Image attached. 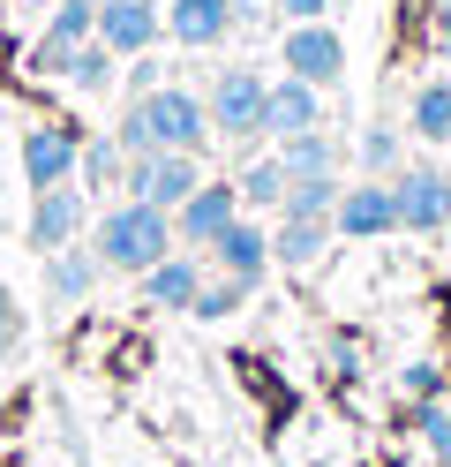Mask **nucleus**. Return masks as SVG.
I'll use <instances>...</instances> for the list:
<instances>
[{"label": "nucleus", "instance_id": "1", "mask_svg": "<svg viewBox=\"0 0 451 467\" xmlns=\"http://www.w3.org/2000/svg\"><path fill=\"white\" fill-rule=\"evenodd\" d=\"M113 143L128 159H150V151H203L210 143V113L196 91H180V83H159V91L128 99V113L113 121Z\"/></svg>", "mask_w": 451, "mask_h": 467}, {"label": "nucleus", "instance_id": "2", "mask_svg": "<svg viewBox=\"0 0 451 467\" xmlns=\"http://www.w3.org/2000/svg\"><path fill=\"white\" fill-rule=\"evenodd\" d=\"M90 256H98L106 272H150L173 256V212H159V203H136L120 196L98 212V226H90Z\"/></svg>", "mask_w": 451, "mask_h": 467}, {"label": "nucleus", "instance_id": "3", "mask_svg": "<svg viewBox=\"0 0 451 467\" xmlns=\"http://www.w3.org/2000/svg\"><path fill=\"white\" fill-rule=\"evenodd\" d=\"M263 106H271V83L256 68H226V76H210V136H226V143H263Z\"/></svg>", "mask_w": 451, "mask_h": 467}, {"label": "nucleus", "instance_id": "4", "mask_svg": "<svg viewBox=\"0 0 451 467\" xmlns=\"http://www.w3.org/2000/svg\"><path fill=\"white\" fill-rule=\"evenodd\" d=\"M196 189H203L196 151H150V159H128V173H120V196L159 203V212H180Z\"/></svg>", "mask_w": 451, "mask_h": 467}, {"label": "nucleus", "instance_id": "5", "mask_svg": "<svg viewBox=\"0 0 451 467\" xmlns=\"http://www.w3.org/2000/svg\"><path fill=\"white\" fill-rule=\"evenodd\" d=\"M391 203H399L406 234H444L451 226V173L444 166H399L391 173Z\"/></svg>", "mask_w": 451, "mask_h": 467}, {"label": "nucleus", "instance_id": "6", "mask_svg": "<svg viewBox=\"0 0 451 467\" xmlns=\"http://www.w3.org/2000/svg\"><path fill=\"white\" fill-rule=\"evenodd\" d=\"M279 53H286V76L316 83V91H331V83H346V38L331 31V23H286Z\"/></svg>", "mask_w": 451, "mask_h": 467}, {"label": "nucleus", "instance_id": "7", "mask_svg": "<svg viewBox=\"0 0 451 467\" xmlns=\"http://www.w3.org/2000/svg\"><path fill=\"white\" fill-rule=\"evenodd\" d=\"M90 226V196L76 182H60V189H38V203H30V226H23V242L53 256V249H76V234Z\"/></svg>", "mask_w": 451, "mask_h": 467}, {"label": "nucleus", "instance_id": "8", "mask_svg": "<svg viewBox=\"0 0 451 467\" xmlns=\"http://www.w3.org/2000/svg\"><path fill=\"white\" fill-rule=\"evenodd\" d=\"M159 38H166L159 0H98V46L113 61H136V53H150Z\"/></svg>", "mask_w": 451, "mask_h": 467}, {"label": "nucleus", "instance_id": "9", "mask_svg": "<svg viewBox=\"0 0 451 467\" xmlns=\"http://www.w3.org/2000/svg\"><path fill=\"white\" fill-rule=\"evenodd\" d=\"M76 159H83V136H76V129H60V121L23 129V182H30V189L76 182Z\"/></svg>", "mask_w": 451, "mask_h": 467}, {"label": "nucleus", "instance_id": "10", "mask_svg": "<svg viewBox=\"0 0 451 467\" xmlns=\"http://www.w3.org/2000/svg\"><path fill=\"white\" fill-rule=\"evenodd\" d=\"M241 219V189L233 182H203L189 203H180L173 212V242H189V249H210L219 242V234Z\"/></svg>", "mask_w": 451, "mask_h": 467}, {"label": "nucleus", "instance_id": "11", "mask_svg": "<svg viewBox=\"0 0 451 467\" xmlns=\"http://www.w3.org/2000/svg\"><path fill=\"white\" fill-rule=\"evenodd\" d=\"M233 23H241L233 0H166V38H173V46H189V53L226 46Z\"/></svg>", "mask_w": 451, "mask_h": 467}, {"label": "nucleus", "instance_id": "12", "mask_svg": "<svg viewBox=\"0 0 451 467\" xmlns=\"http://www.w3.org/2000/svg\"><path fill=\"white\" fill-rule=\"evenodd\" d=\"M203 256H210V272H226V279H249V286H256V279L271 272V226H256L249 212H241V219L219 234V242L203 249Z\"/></svg>", "mask_w": 451, "mask_h": 467}, {"label": "nucleus", "instance_id": "13", "mask_svg": "<svg viewBox=\"0 0 451 467\" xmlns=\"http://www.w3.org/2000/svg\"><path fill=\"white\" fill-rule=\"evenodd\" d=\"M331 226L346 234V242H376V234H399V203H391V182H354L339 196V212Z\"/></svg>", "mask_w": 451, "mask_h": 467}, {"label": "nucleus", "instance_id": "14", "mask_svg": "<svg viewBox=\"0 0 451 467\" xmlns=\"http://www.w3.org/2000/svg\"><path fill=\"white\" fill-rule=\"evenodd\" d=\"M309 129H323V91H316V83H301V76L271 83L263 136H271V143H286V136H309Z\"/></svg>", "mask_w": 451, "mask_h": 467}, {"label": "nucleus", "instance_id": "15", "mask_svg": "<svg viewBox=\"0 0 451 467\" xmlns=\"http://www.w3.org/2000/svg\"><path fill=\"white\" fill-rule=\"evenodd\" d=\"M331 219H301V212H279V234H271V265H286V272H309L316 256L331 249Z\"/></svg>", "mask_w": 451, "mask_h": 467}, {"label": "nucleus", "instance_id": "16", "mask_svg": "<svg viewBox=\"0 0 451 467\" xmlns=\"http://www.w3.org/2000/svg\"><path fill=\"white\" fill-rule=\"evenodd\" d=\"M203 265H210V256H166V265H150L143 272V295L150 302H159V309H196V295H203Z\"/></svg>", "mask_w": 451, "mask_h": 467}, {"label": "nucleus", "instance_id": "17", "mask_svg": "<svg viewBox=\"0 0 451 467\" xmlns=\"http://www.w3.org/2000/svg\"><path fill=\"white\" fill-rule=\"evenodd\" d=\"M90 286H98V256L90 249H53L46 256V295L53 302H83Z\"/></svg>", "mask_w": 451, "mask_h": 467}, {"label": "nucleus", "instance_id": "18", "mask_svg": "<svg viewBox=\"0 0 451 467\" xmlns=\"http://www.w3.org/2000/svg\"><path fill=\"white\" fill-rule=\"evenodd\" d=\"M279 166H286V182H316V173H339V143H331L323 129L286 136V143H279Z\"/></svg>", "mask_w": 451, "mask_h": 467}, {"label": "nucleus", "instance_id": "19", "mask_svg": "<svg viewBox=\"0 0 451 467\" xmlns=\"http://www.w3.org/2000/svg\"><path fill=\"white\" fill-rule=\"evenodd\" d=\"M406 121H414V136H421V143H451V83H421Z\"/></svg>", "mask_w": 451, "mask_h": 467}, {"label": "nucleus", "instance_id": "20", "mask_svg": "<svg viewBox=\"0 0 451 467\" xmlns=\"http://www.w3.org/2000/svg\"><path fill=\"white\" fill-rule=\"evenodd\" d=\"M241 203H256V212H279V203H286V166H279V151H271V159H256V166H241Z\"/></svg>", "mask_w": 451, "mask_h": 467}, {"label": "nucleus", "instance_id": "21", "mask_svg": "<svg viewBox=\"0 0 451 467\" xmlns=\"http://www.w3.org/2000/svg\"><path fill=\"white\" fill-rule=\"evenodd\" d=\"M76 173H83V182L98 189V196H113V189H120V173H128V151H120L113 136H98V143H83V159H76Z\"/></svg>", "mask_w": 451, "mask_h": 467}, {"label": "nucleus", "instance_id": "22", "mask_svg": "<svg viewBox=\"0 0 451 467\" xmlns=\"http://www.w3.org/2000/svg\"><path fill=\"white\" fill-rule=\"evenodd\" d=\"M98 38V0H60L46 23V46H90Z\"/></svg>", "mask_w": 451, "mask_h": 467}, {"label": "nucleus", "instance_id": "23", "mask_svg": "<svg viewBox=\"0 0 451 467\" xmlns=\"http://www.w3.org/2000/svg\"><path fill=\"white\" fill-rule=\"evenodd\" d=\"M339 173H316V182H286V203H279V212H301V219H331V212H339Z\"/></svg>", "mask_w": 451, "mask_h": 467}, {"label": "nucleus", "instance_id": "24", "mask_svg": "<svg viewBox=\"0 0 451 467\" xmlns=\"http://www.w3.org/2000/svg\"><path fill=\"white\" fill-rule=\"evenodd\" d=\"M113 68H120V61H113L98 38H90V46H76V53H68V68H60V76H68L76 91H113Z\"/></svg>", "mask_w": 451, "mask_h": 467}, {"label": "nucleus", "instance_id": "25", "mask_svg": "<svg viewBox=\"0 0 451 467\" xmlns=\"http://www.w3.org/2000/svg\"><path fill=\"white\" fill-rule=\"evenodd\" d=\"M241 302H249V279H226V272H219V279H203V295H196V309H189V317L219 325V317H233Z\"/></svg>", "mask_w": 451, "mask_h": 467}, {"label": "nucleus", "instance_id": "26", "mask_svg": "<svg viewBox=\"0 0 451 467\" xmlns=\"http://www.w3.org/2000/svg\"><path fill=\"white\" fill-rule=\"evenodd\" d=\"M361 166H369V182H391V173H399V129L391 121H376L361 136Z\"/></svg>", "mask_w": 451, "mask_h": 467}, {"label": "nucleus", "instance_id": "27", "mask_svg": "<svg viewBox=\"0 0 451 467\" xmlns=\"http://www.w3.org/2000/svg\"><path fill=\"white\" fill-rule=\"evenodd\" d=\"M399 385H406V400H421V407H436V392H444V377H436V362H406V369H399Z\"/></svg>", "mask_w": 451, "mask_h": 467}, {"label": "nucleus", "instance_id": "28", "mask_svg": "<svg viewBox=\"0 0 451 467\" xmlns=\"http://www.w3.org/2000/svg\"><path fill=\"white\" fill-rule=\"evenodd\" d=\"M271 16H286V23H323L331 0H271Z\"/></svg>", "mask_w": 451, "mask_h": 467}, {"label": "nucleus", "instance_id": "29", "mask_svg": "<svg viewBox=\"0 0 451 467\" xmlns=\"http://www.w3.org/2000/svg\"><path fill=\"white\" fill-rule=\"evenodd\" d=\"M143 91H159V61H150V53L128 61V99H143Z\"/></svg>", "mask_w": 451, "mask_h": 467}, {"label": "nucleus", "instance_id": "30", "mask_svg": "<svg viewBox=\"0 0 451 467\" xmlns=\"http://www.w3.org/2000/svg\"><path fill=\"white\" fill-rule=\"evenodd\" d=\"M421 430H429V445L451 460V415H444V407H421Z\"/></svg>", "mask_w": 451, "mask_h": 467}, {"label": "nucleus", "instance_id": "31", "mask_svg": "<svg viewBox=\"0 0 451 467\" xmlns=\"http://www.w3.org/2000/svg\"><path fill=\"white\" fill-rule=\"evenodd\" d=\"M429 38L451 53V0H429Z\"/></svg>", "mask_w": 451, "mask_h": 467}, {"label": "nucleus", "instance_id": "32", "mask_svg": "<svg viewBox=\"0 0 451 467\" xmlns=\"http://www.w3.org/2000/svg\"><path fill=\"white\" fill-rule=\"evenodd\" d=\"M8 339H15V309L0 302V355H8Z\"/></svg>", "mask_w": 451, "mask_h": 467}, {"label": "nucleus", "instance_id": "33", "mask_svg": "<svg viewBox=\"0 0 451 467\" xmlns=\"http://www.w3.org/2000/svg\"><path fill=\"white\" fill-rule=\"evenodd\" d=\"M233 8H241V23H249V16H263V8H271V0H233Z\"/></svg>", "mask_w": 451, "mask_h": 467}, {"label": "nucleus", "instance_id": "34", "mask_svg": "<svg viewBox=\"0 0 451 467\" xmlns=\"http://www.w3.org/2000/svg\"><path fill=\"white\" fill-rule=\"evenodd\" d=\"M0 302H8V286H0Z\"/></svg>", "mask_w": 451, "mask_h": 467}, {"label": "nucleus", "instance_id": "35", "mask_svg": "<svg viewBox=\"0 0 451 467\" xmlns=\"http://www.w3.org/2000/svg\"><path fill=\"white\" fill-rule=\"evenodd\" d=\"M444 234H451V226H444Z\"/></svg>", "mask_w": 451, "mask_h": 467}]
</instances>
